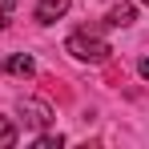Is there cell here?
I'll return each mask as SVG.
<instances>
[{
	"instance_id": "6da1fadb",
	"label": "cell",
	"mask_w": 149,
	"mask_h": 149,
	"mask_svg": "<svg viewBox=\"0 0 149 149\" xmlns=\"http://www.w3.org/2000/svg\"><path fill=\"white\" fill-rule=\"evenodd\" d=\"M65 52L73 56V61H85V65H101V61H109V45L93 36V32H73L69 40H65Z\"/></svg>"
},
{
	"instance_id": "7a4b0ae2",
	"label": "cell",
	"mask_w": 149,
	"mask_h": 149,
	"mask_svg": "<svg viewBox=\"0 0 149 149\" xmlns=\"http://www.w3.org/2000/svg\"><path fill=\"white\" fill-rule=\"evenodd\" d=\"M20 121L32 125V129H45V125L52 121V109L45 101H20Z\"/></svg>"
},
{
	"instance_id": "3957f363",
	"label": "cell",
	"mask_w": 149,
	"mask_h": 149,
	"mask_svg": "<svg viewBox=\"0 0 149 149\" xmlns=\"http://www.w3.org/2000/svg\"><path fill=\"white\" fill-rule=\"evenodd\" d=\"M65 12H69V0H40V4H36V20H40V24L61 20Z\"/></svg>"
},
{
	"instance_id": "277c9868",
	"label": "cell",
	"mask_w": 149,
	"mask_h": 149,
	"mask_svg": "<svg viewBox=\"0 0 149 149\" xmlns=\"http://www.w3.org/2000/svg\"><path fill=\"white\" fill-rule=\"evenodd\" d=\"M0 73H16V77H32V73H36V65H32V56H28V52H16V56H8V61L0 65Z\"/></svg>"
},
{
	"instance_id": "5b68a950",
	"label": "cell",
	"mask_w": 149,
	"mask_h": 149,
	"mask_svg": "<svg viewBox=\"0 0 149 149\" xmlns=\"http://www.w3.org/2000/svg\"><path fill=\"white\" fill-rule=\"evenodd\" d=\"M137 20V8L133 4H117L109 16H105V24H113V28H125V24H133Z\"/></svg>"
},
{
	"instance_id": "8992f818",
	"label": "cell",
	"mask_w": 149,
	"mask_h": 149,
	"mask_svg": "<svg viewBox=\"0 0 149 149\" xmlns=\"http://www.w3.org/2000/svg\"><path fill=\"white\" fill-rule=\"evenodd\" d=\"M61 145H65L61 133H40V137H36V149H61Z\"/></svg>"
},
{
	"instance_id": "52a82bcc",
	"label": "cell",
	"mask_w": 149,
	"mask_h": 149,
	"mask_svg": "<svg viewBox=\"0 0 149 149\" xmlns=\"http://www.w3.org/2000/svg\"><path fill=\"white\" fill-rule=\"evenodd\" d=\"M0 145H4V149H8V145H16V129L4 121V117H0Z\"/></svg>"
},
{
	"instance_id": "ba28073f",
	"label": "cell",
	"mask_w": 149,
	"mask_h": 149,
	"mask_svg": "<svg viewBox=\"0 0 149 149\" xmlns=\"http://www.w3.org/2000/svg\"><path fill=\"white\" fill-rule=\"evenodd\" d=\"M16 4H20V0H0V16H8V12H12Z\"/></svg>"
},
{
	"instance_id": "9c48e42d",
	"label": "cell",
	"mask_w": 149,
	"mask_h": 149,
	"mask_svg": "<svg viewBox=\"0 0 149 149\" xmlns=\"http://www.w3.org/2000/svg\"><path fill=\"white\" fill-rule=\"evenodd\" d=\"M137 73H141V77H145V81H149V56H145V61H141V65H137Z\"/></svg>"
},
{
	"instance_id": "30bf717a",
	"label": "cell",
	"mask_w": 149,
	"mask_h": 149,
	"mask_svg": "<svg viewBox=\"0 0 149 149\" xmlns=\"http://www.w3.org/2000/svg\"><path fill=\"white\" fill-rule=\"evenodd\" d=\"M0 24H4V20H0Z\"/></svg>"
},
{
	"instance_id": "8fae6325",
	"label": "cell",
	"mask_w": 149,
	"mask_h": 149,
	"mask_svg": "<svg viewBox=\"0 0 149 149\" xmlns=\"http://www.w3.org/2000/svg\"><path fill=\"white\" fill-rule=\"evenodd\" d=\"M145 4H149V0H145Z\"/></svg>"
}]
</instances>
